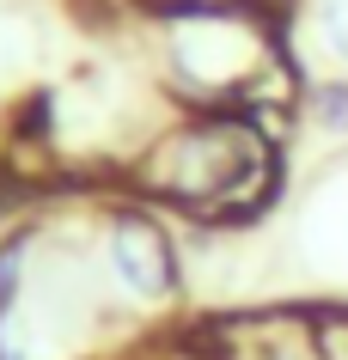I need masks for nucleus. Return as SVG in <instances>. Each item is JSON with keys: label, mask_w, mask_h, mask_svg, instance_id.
<instances>
[{"label": "nucleus", "mask_w": 348, "mask_h": 360, "mask_svg": "<svg viewBox=\"0 0 348 360\" xmlns=\"http://www.w3.org/2000/svg\"><path fill=\"white\" fill-rule=\"evenodd\" d=\"M288 134L263 110H172L122 165V190L208 232H238L281 195Z\"/></svg>", "instance_id": "1"}, {"label": "nucleus", "mask_w": 348, "mask_h": 360, "mask_svg": "<svg viewBox=\"0 0 348 360\" xmlns=\"http://www.w3.org/2000/svg\"><path fill=\"white\" fill-rule=\"evenodd\" d=\"M92 257L104 275L110 305L129 311H172L190 293V269H183V245L172 232V214H159L141 195H110L92 220Z\"/></svg>", "instance_id": "2"}, {"label": "nucleus", "mask_w": 348, "mask_h": 360, "mask_svg": "<svg viewBox=\"0 0 348 360\" xmlns=\"http://www.w3.org/2000/svg\"><path fill=\"white\" fill-rule=\"evenodd\" d=\"M293 122L318 141H348V74H318L293 98Z\"/></svg>", "instance_id": "3"}, {"label": "nucleus", "mask_w": 348, "mask_h": 360, "mask_svg": "<svg viewBox=\"0 0 348 360\" xmlns=\"http://www.w3.org/2000/svg\"><path fill=\"white\" fill-rule=\"evenodd\" d=\"M37 263H43V226H6L0 232V311H13L31 293Z\"/></svg>", "instance_id": "4"}, {"label": "nucleus", "mask_w": 348, "mask_h": 360, "mask_svg": "<svg viewBox=\"0 0 348 360\" xmlns=\"http://www.w3.org/2000/svg\"><path fill=\"white\" fill-rule=\"evenodd\" d=\"M141 13H220V6H269V0H135Z\"/></svg>", "instance_id": "5"}]
</instances>
